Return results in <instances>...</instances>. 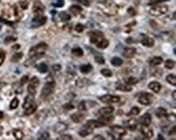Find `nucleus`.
<instances>
[{
	"label": "nucleus",
	"mask_w": 176,
	"mask_h": 140,
	"mask_svg": "<svg viewBox=\"0 0 176 140\" xmlns=\"http://www.w3.org/2000/svg\"><path fill=\"white\" fill-rule=\"evenodd\" d=\"M90 42L95 45L97 48L104 49L109 45V41L105 38L104 34L100 31H93L89 33Z\"/></svg>",
	"instance_id": "nucleus-1"
},
{
	"label": "nucleus",
	"mask_w": 176,
	"mask_h": 140,
	"mask_svg": "<svg viewBox=\"0 0 176 140\" xmlns=\"http://www.w3.org/2000/svg\"><path fill=\"white\" fill-rule=\"evenodd\" d=\"M48 48L47 44H46L45 42H42L37 44V45L32 47L29 52V56L30 58L37 59L42 57L45 54L46 51Z\"/></svg>",
	"instance_id": "nucleus-2"
},
{
	"label": "nucleus",
	"mask_w": 176,
	"mask_h": 140,
	"mask_svg": "<svg viewBox=\"0 0 176 140\" xmlns=\"http://www.w3.org/2000/svg\"><path fill=\"white\" fill-rule=\"evenodd\" d=\"M55 88V82L53 80L46 82L43 87V88L42 90V93H41V96L42 98H47L48 96H50L51 94L54 92Z\"/></svg>",
	"instance_id": "nucleus-3"
},
{
	"label": "nucleus",
	"mask_w": 176,
	"mask_h": 140,
	"mask_svg": "<svg viewBox=\"0 0 176 140\" xmlns=\"http://www.w3.org/2000/svg\"><path fill=\"white\" fill-rule=\"evenodd\" d=\"M168 6L166 5H157L150 8L149 14L154 16H159V15H164L168 12Z\"/></svg>",
	"instance_id": "nucleus-4"
},
{
	"label": "nucleus",
	"mask_w": 176,
	"mask_h": 140,
	"mask_svg": "<svg viewBox=\"0 0 176 140\" xmlns=\"http://www.w3.org/2000/svg\"><path fill=\"white\" fill-rule=\"evenodd\" d=\"M39 79L36 76L32 77V79H30L29 84L28 85V92H29V94L30 95H32L34 96L35 94L37 93V89L39 86Z\"/></svg>",
	"instance_id": "nucleus-5"
},
{
	"label": "nucleus",
	"mask_w": 176,
	"mask_h": 140,
	"mask_svg": "<svg viewBox=\"0 0 176 140\" xmlns=\"http://www.w3.org/2000/svg\"><path fill=\"white\" fill-rule=\"evenodd\" d=\"M47 18L44 16V15H35L31 21V26L32 28H38L41 27L42 25H44L46 23Z\"/></svg>",
	"instance_id": "nucleus-6"
},
{
	"label": "nucleus",
	"mask_w": 176,
	"mask_h": 140,
	"mask_svg": "<svg viewBox=\"0 0 176 140\" xmlns=\"http://www.w3.org/2000/svg\"><path fill=\"white\" fill-rule=\"evenodd\" d=\"M153 98H154V96H153L152 94L147 93V92H143L140 96L138 102L141 104V105H149L153 102Z\"/></svg>",
	"instance_id": "nucleus-7"
},
{
	"label": "nucleus",
	"mask_w": 176,
	"mask_h": 140,
	"mask_svg": "<svg viewBox=\"0 0 176 140\" xmlns=\"http://www.w3.org/2000/svg\"><path fill=\"white\" fill-rule=\"evenodd\" d=\"M99 100L103 103H117L120 101V97L118 96H112V95H104L99 97Z\"/></svg>",
	"instance_id": "nucleus-8"
},
{
	"label": "nucleus",
	"mask_w": 176,
	"mask_h": 140,
	"mask_svg": "<svg viewBox=\"0 0 176 140\" xmlns=\"http://www.w3.org/2000/svg\"><path fill=\"white\" fill-rule=\"evenodd\" d=\"M45 11V7L40 1L37 0L32 7V12L35 15H42Z\"/></svg>",
	"instance_id": "nucleus-9"
},
{
	"label": "nucleus",
	"mask_w": 176,
	"mask_h": 140,
	"mask_svg": "<svg viewBox=\"0 0 176 140\" xmlns=\"http://www.w3.org/2000/svg\"><path fill=\"white\" fill-rule=\"evenodd\" d=\"M110 130L114 134H116L119 137H123L127 134V130L123 126L118 125H114L110 126Z\"/></svg>",
	"instance_id": "nucleus-10"
},
{
	"label": "nucleus",
	"mask_w": 176,
	"mask_h": 140,
	"mask_svg": "<svg viewBox=\"0 0 176 140\" xmlns=\"http://www.w3.org/2000/svg\"><path fill=\"white\" fill-rule=\"evenodd\" d=\"M137 53V49L135 48H131V47H126L124 48L123 50V56L126 58H131L135 56V54Z\"/></svg>",
	"instance_id": "nucleus-11"
},
{
	"label": "nucleus",
	"mask_w": 176,
	"mask_h": 140,
	"mask_svg": "<svg viewBox=\"0 0 176 140\" xmlns=\"http://www.w3.org/2000/svg\"><path fill=\"white\" fill-rule=\"evenodd\" d=\"M143 36V38L140 40V42L141 44L145 47H153L154 45V40L152 38V37H149V36H146V35L142 34Z\"/></svg>",
	"instance_id": "nucleus-12"
},
{
	"label": "nucleus",
	"mask_w": 176,
	"mask_h": 140,
	"mask_svg": "<svg viewBox=\"0 0 176 140\" xmlns=\"http://www.w3.org/2000/svg\"><path fill=\"white\" fill-rule=\"evenodd\" d=\"M151 122L152 118L149 113H144V115L141 116V118H140V122L141 125H144V126H149L151 124Z\"/></svg>",
	"instance_id": "nucleus-13"
},
{
	"label": "nucleus",
	"mask_w": 176,
	"mask_h": 140,
	"mask_svg": "<svg viewBox=\"0 0 176 140\" xmlns=\"http://www.w3.org/2000/svg\"><path fill=\"white\" fill-rule=\"evenodd\" d=\"M85 125H86L87 126H89L90 128H91V129H93V130L95 129V128H100L102 127V126H104V124L99 120L88 121Z\"/></svg>",
	"instance_id": "nucleus-14"
},
{
	"label": "nucleus",
	"mask_w": 176,
	"mask_h": 140,
	"mask_svg": "<svg viewBox=\"0 0 176 140\" xmlns=\"http://www.w3.org/2000/svg\"><path fill=\"white\" fill-rule=\"evenodd\" d=\"M140 132L145 137V138H151L154 136V131L151 129H149V126L142 125L140 128Z\"/></svg>",
	"instance_id": "nucleus-15"
},
{
	"label": "nucleus",
	"mask_w": 176,
	"mask_h": 140,
	"mask_svg": "<svg viewBox=\"0 0 176 140\" xmlns=\"http://www.w3.org/2000/svg\"><path fill=\"white\" fill-rule=\"evenodd\" d=\"M126 126L127 128L128 129V130H131V131H134L137 128V125H138V122H137V121L134 118H132V119H129L126 122Z\"/></svg>",
	"instance_id": "nucleus-16"
},
{
	"label": "nucleus",
	"mask_w": 176,
	"mask_h": 140,
	"mask_svg": "<svg viewBox=\"0 0 176 140\" xmlns=\"http://www.w3.org/2000/svg\"><path fill=\"white\" fill-rule=\"evenodd\" d=\"M149 88L153 92H154L155 93H158L159 92L161 91V85L157 81H153L151 83H149Z\"/></svg>",
	"instance_id": "nucleus-17"
},
{
	"label": "nucleus",
	"mask_w": 176,
	"mask_h": 140,
	"mask_svg": "<svg viewBox=\"0 0 176 140\" xmlns=\"http://www.w3.org/2000/svg\"><path fill=\"white\" fill-rule=\"evenodd\" d=\"M114 107H111V106H108V107H103L99 110V114L101 116H108L111 115L113 112H114Z\"/></svg>",
	"instance_id": "nucleus-18"
},
{
	"label": "nucleus",
	"mask_w": 176,
	"mask_h": 140,
	"mask_svg": "<svg viewBox=\"0 0 176 140\" xmlns=\"http://www.w3.org/2000/svg\"><path fill=\"white\" fill-rule=\"evenodd\" d=\"M93 133V129L90 128L89 126H87L86 125H83V127L80 130L79 135L82 137H86L88 135H91Z\"/></svg>",
	"instance_id": "nucleus-19"
},
{
	"label": "nucleus",
	"mask_w": 176,
	"mask_h": 140,
	"mask_svg": "<svg viewBox=\"0 0 176 140\" xmlns=\"http://www.w3.org/2000/svg\"><path fill=\"white\" fill-rule=\"evenodd\" d=\"M33 96L32 95H29L28 96H26V98L25 100V102H24V105H23V108L26 109L27 108L30 107L31 105H32L34 104V99H33Z\"/></svg>",
	"instance_id": "nucleus-20"
},
{
	"label": "nucleus",
	"mask_w": 176,
	"mask_h": 140,
	"mask_svg": "<svg viewBox=\"0 0 176 140\" xmlns=\"http://www.w3.org/2000/svg\"><path fill=\"white\" fill-rule=\"evenodd\" d=\"M71 118H72L73 122H75L76 123H79L81 122L82 121L84 120V115L81 113V112H80L79 111V113H74V114H72V115L71 116Z\"/></svg>",
	"instance_id": "nucleus-21"
},
{
	"label": "nucleus",
	"mask_w": 176,
	"mask_h": 140,
	"mask_svg": "<svg viewBox=\"0 0 176 140\" xmlns=\"http://www.w3.org/2000/svg\"><path fill=\"white\" fill-rule=\"evenodd\" d=\"M167 110L166 108H162V107H159V108H157L156 110V116L158 118H167Z\"/></svg>",
	"instance_id": "nucleus-22"
},
{
	"label": "nucleus",
	"mask_w": 176,
	"mask_h": 140,
	"mask_svg": "<svg viewBox=\"0 0 176 140\" xmlns=\"http://www.w3.org/2000/svg\"><path fill=\"white\" fill-rule=\"evenodd\" d=\"M114 118L112 115H108V116H100L99 121H101L104 125H106L107 124H109V123H111L113 121H114Z\"/></svg>",
	"instance_id": "nucleus-23"
},
{
	"label": "nucleus",
	"mask_w": 176,
	"mask_h": 140,
	"mask_svg": "<svg viewBox=\"0 0 176 140\" xmlns=\"http://www.w3.org/2000/svg\"><path fill=\"white\" fill-rule=\"evenodd\" d=\"M162 62H163V59L161 57H154L149 61V65L151 66H157L162 63Z\"/></svg>",
	"instance_id": "nucleus-24"
},
{
	"label": "nucleus",
	"mask_w": 176,
	"mask_h": 140,
	"mask_svg": "<svg viewBox=\"0 0 176 140\" xmlns=\"http://www.w3.org/2000/svg\"><path fill=\"white\" fill-rule=\"evenodd\" d=\"M80 71L83 74H89L90 72L93 71V66L91 64H86V65H82L80 67Z\"/></svg>",
	"instance_id": "nucleus-25"
},
{
	"label": "nucleus",
	"mask_w": 176,
	"mask_h": 140,
	"mask_svg": "<svg viewBox=\"0 0 176 140\" xmlns=\"http://www.w3.org/2000/svg\"><path fill=\"white\" fill-rule=\"evenodd\" d=\"M69 11H70V12L72 13V14H73L74 15H79V14H80V13H81V12L83 11V9H82L81 7H80V6L72 5L70 7Z\"/></svg>",
	"instance_id": "nucleus-26"
},
{
	"label": "nucleus",
	"mask_w": 176,
	"mask_h": 140,
	"mask_svg": "<svg viewBox=\"0 0 176 140\" xmlns=\"http://www.w3.org/2000/svg\"><path fill=\"white\" fill-rule=\"evenodd\" d=\"M116 89L117 90H119V91L126 92H131L132 90V88H131V86L128 85V84H119L116 87Z\"/></svg>",
	"instance_id": "nucleus-27"
},
{
	"label": "nucleus",
	"mask_w": 176,
	"mask_h": 140,
	"mask_svg": "<svg viewBox=\"0 0 176 140\" xmlns=\"http://www.w3.org/2000/svg\"><path fill=\"white\" fill-rule=\"evenodd\" d=\"M72 54L76 57H82L84 55V51L80 47H76L72 49Z\"/></svg>",
	"instance_id": "nucleus-28"
},
{
	"label": "nucleus",
	"mask_w": 176,
	"mask_h": 140,
	"mask_svg": "<svg viewBox=\"0 0 176 140\" xmlns=\"http://www.w3.org/2000/svg\"><path fill=\"white\" fill-rule=\"evenodd\" d=\"M110 62L113 66H120L122 64L124 63V61L123 59H121L119 57H114L113 58L110 60Z\"/></svg>",
	"instance_id": "nucleus-29"
},
{
	"label": "nucleus",
	"mask_w": 176,
	"mask_h": 140,
	"mask_svg": "<svg viewBox=\"0 0 176 140\" xmlns=\"http://www.w3.org/2000/svg\"><path fill=\"white\" fill-rule=\"evenodd\" d=\"M67 129V125H66V124H64V123H58L57 125H56V126H55V131H56V132L59 133L61 132V131H64V130H66Z\"/></svg>",
	"instance_id": "nucleus-30"
},
{
	"label": "nucleus",
	"mask_w": 176,
	"mask_h": 140,
	"mask_svg": "<svg viewBox=\"0 0 176 140\" xmlns=\"http://www.w3.org/2000/svg\"><path fill=\"white\" fill-rule=\"evenodd\" d=\"M166 81L168 82L169 84L173 85V86H175L176 85V77L174 75L170 74L166 76Z\"/></svg>",
	"instance_id": "nucleus-31"
},
{
	"label": "nucleus",
	"mask_w": 176,
	"mask_h": 140,
	"mask_svg": "<svg viewBox=\"0 0 176 140\" xmlns=\"http://www.w3.org/2000/svg\"><path fill=\"white\" fill-rule=\"evenodd\" d=\"M138 82H139L138 79L135 78V77H129V78L125 79V83H126V84H128L130 86L137 84Z\"/></svg>",
	"instance_id": "nucleus-32"
},
{
	"label": "nucleus",
	"mask_w": 176,
	"mask_h": 140,
	"mask_svg": "<svg viewBox=\"0 0 176 140\" xmlns=\"http://www.w3.org/2000/svg\"><path fill=\"white\" fill-rule=\"evenodd\" d=\"M36 109H37V105L34 103L32 105H31L30 107H29V108H27L25 109V115H30V114H32V113H34L35 111H36Z\"/></svg>",
	"instance_id": "nucleus-33"
},
{
	"label": "nucleus",
	"mask_w": 176,
	"mask_h": 140,
	"mask_svg": "<svg viewBox=\"0 0 176 140\" xmlns=\"http://www.w3.org/2000/svg\"><path fill=\"white\" fill-rule=\"evenodd\" d=\"M37 70H38V72H39L40 73L44 74V73H46V72H48V66L46 64L41 63L40 65L37 66Z\"/></svg>",
	"instance_id": "nucleus-34"
},
{
	"label": "nucleus",
	"mask_w": 176,
	"mask_h": 140,
	"mask_svg": "<svg viewBox=\"0 0 176 140\" xmlns=\"http://www.w3.org/2000/svg\"><path fill=\"white\" fill-rule=\"evenodd\" d=\"M174 66H175V62L172 60V59H167L165 62V66H166V68L169 69V70L173 69Z\"/></svg>",
	"instance_id": "nucleus-35"
},
{
	"label": "nucleus",
	"mask_w": 176,
	"mask_h": 140,
	"mask_svg": "<svg viewBox=\"0 0 176 140\" xmlns=\"http://www.w3.org/2000/svg\"><path fill=\"white\" fill-rule=\"evenodd\" d=\"M59 17L63 21H69L71 20V15L65 12H62L59 13Z\"/></svg>",
	"instance_id": "nucleus-36"
},
{
	"label": "nucleus",
	"mask_w": 176,
	"mask_h": 140,
	"mask_svg": "<svg viewBox=\"0 0 176 140\" xmlns=\"http://www.w3.org/2000/svg\"><path fill=\"white\" fill-rule=\"evenodd\" d=\"M13 135L15 137V138L18 140L22 139L23 137H24V134L21 130H13Z\"/></svg>",
	"instance_id": "nucleus-37"
},
{
	"label": "nucleus",
	"mask_w": 176,
	"mask_h": 140,
	"mask_svg": "<svg viewBox=\"0 0 176 140\" xmlns=\"http://www.w3.org/2000/svg\"><path fill=\"white\" fill-rule=\"evenodd\" d=\"M140 109L138 107H137V106H135V107H133V108H131V110H130V112H129L127 115L128 116L138 115V114L140 113Z\"/></svg>",
	"instance_id": "nucleus-38"
},
{
	"label": "nucleus",
	"mask_w": 176,
	"mask_h": 140,
	"mask_svg": "<svg viewBox=\"0 0 176 140\" xmlns=\"http://www.w3.org/2000/svg\"><path fill=\"white\" fill-rule=\"evenodd\" d=\"M19 100H18L17 98H14L12 101V102H11L10 104V108L11 109H15V108H16L18 107V105H19Z\"/></svg>",
	"instance_id": "nucleus-39"
},
{
	"label": "nucleus",
	"mask_w": 176,
	"mask_h": 140,
	"mask_svg": "<svg viewBox=\"0 0 176 140\" xmlns=\"http://www.w3.org/2000/svg\"><path fill=\"white\" fill-rule=\"evenodd\" d=\"M101 74L102 75H104L105 77H111L112 76V72L109 69H102L101 71Z\"/></svg>",
	"instance_id": "nucleus-40"
},
{
	"label": "nucleus",
	"mask_w": 176,
	"mask_h": 140,
	"mask_svg": "<svg viewBox=\"0 0 176 140\" xmlns=\"http://www.w3.org/2000/svg\"><path fill=\"white\" fill-rule=\"evenodd\" d=\"M22 56H23L22 53H15V54L12 56V62L19 61V60L22 58Z\"/></svg>",
	"instance_id": "nucleus-41"
},
{
	"label": "nucleus",
	"mask_w": 176,
	"mask_h": 140,
	"mask_svg": "<svg viewBox=\"0 0 176 140\" xmlns=\"http://www.w3.org/2000/svg\"><path fill=\"white\" fill-rule=\"evenodd\" d=\"M78 110H79L80 112H83V111L86 110V105H85V102H84V101L80 102V104L78 105Z\"/></svg>",
	"instance_id": "nucleus-42"
},
{
	"label": "nucleus",
	"mask_w": 176,
	"mask_h": 140,
	"mask_svg": "<svg viewBox=\"0 0 176 140\" xmlns=\"http://www.w3.org/2000/svg\"><path fill=\"white\" fill-rule=\"evenodd\" d=\"M84 28H85V27L83 25H81V24H77L76 25V27H75V30L77 32H82L84 30Z\"/></svg>",
	"instance_id": "nucleus-43"
},
{
	"label": "nucleus",
	"mask_w": 176,
	"mask_h": 140,
	"mask_svg": "<svg viewBox=\"0 0 176 140\" xmlns=\"http://www.w3.org/2000/svg\"><path fill=\"white\" fill-rule=\"evenodd\" d=\"M52 5L56 7V8H61V7L64 5V1L63 0H57V1H55V3H52Z\"/></svg>",
	"instance_id": "nucleus-44"
},
{
	"label": "nucleus",
	"mask_w": 176,
	"mask_h": 140,
	"mask_svg": "<svg viewBox=\"0 0 176 140\" xmlns=\"http://www.w3.org/2000/svg\"><path fill=\"white\" fill-rule=\"evenodd\" d=\"M95 61L97 62L98 64H104L105 63V58L101 55H97L95 56Z\"/></svg>",
	"instance_id": "nucleus-45"
},
{
	"label": "nucleus",
	"mask_w": 176,
	"mask_h": 140,
	"mask_svg": "<svg viewBox=\"0 0 176 140\" xmlns=\"http://www.w3.org/2000/svg\"><path fill=\"white\" fill-rule=\"evenodd\" d=\"M5 52L2 49H0V66L3 63V62L5 60Z\"/></svg>",
	"instance_id": "nucleus-46"
},
{
	"label": "nucleus",
	"mask_w": 176,
	"mask_h": 140,
	"mask_svg": "<svg viewBox=\"0 0 176 140\" xmlns=\"http://www.w3.org/2000/svg\"><path fill=\"white\" fill-rule=\"evenodd\" d=\"M161 75H162V70L161 69H156L154 72V73H153V75L157 77V78L161 77Z\"/></svg>",
	"instance_id": "nucleus-47"
},
{
	"label": "nucleus",
	"mask_w": 176,
	"mask_h": 140,
	"mask_svg": "<svg viewBox=\"0 0 176 140\" xmlns=\"http://www.w3.org/2000/svg\"><path fill=\"white\" fill-rule=\"evenodd\" d=\"M58 140H72V137L71 135H62L59 138H58Z\"/></svg>",
	"instance_id": "nucleus-48"
},
{
	"label": "nucleus",
	"mask_w": 176,
	"mask_h": 140,
	"mask_svg": "<svg viewBox=\"0 0 176 140\" xmlns=\"http://www.w3.org/2000/svg\"><path fill=\"white\" fill-rule=\"evenodd\" d=\"M49 138H50V134L47 132H44L39 138V139H49Z\"/></svg>",
	"instance_id": "nucleus-49"
},
{
	"label": "nucleus",
	"mask_w": 176,
	"mask_h": 140,
	"mask_svg": "<svg viewBox=\"0 0 176 140\" xmlns=\"http://www.w3.org/2000/svg\"><path fill=\"white\" fill-rule=\"evenodd\" d=\"M127 12H128V14H130V15H131V16L136 15V14H137V12L135 11V9L133 8H129L128 9H127Z\"/></svg>",
	"instance_id": "nucleus-50"
},
{
	"label": "nucleus",
	"mask_w": 176,
	"mask_h": 140,
	"mask_svg": "<svg viewBox=\"0 0 176 140\" xmlns=\"http://www.w3.org/2000/svg\"><path fill=\"white\" fill-rule=\"evenodd\" d=\"M77 1L78 3H81L84 6H89L90 5V2H89V0H76Z\"/></svg>",
	"instance_id": "nucleus-51"
},
{
	"label": "nucleus",
	"mask_w": 176,
	"mask_h": 140,
	"mask_svg": "<svg viewBox=\"0 0 176 140\" xmlns=\"http://www.w3.org/2000/svg\"><path fill=\"white\" fill-rule=\"evenodd\" d=\"M20 6L23 9H26L28 8V2L27 1H22L20 2Z\"/></svg>",
	"instance_id": "nucleus-52"
},
{
	"label": "nucleus",
	"mask_w": 176,
	"mask_h": 140,
	"mask_svg": "<svg viewBox=\"0 0 176 140\" xmlns=\"http://www.w3.org/2000/svg\"><path fill=\"white\" fill-rule=\"evenodd\" d=\"M63 108H66V109H72V108H74V106L72 105V104H66L64 106H63Z\"/></svg>",
	"instance_id": "nucleus-53"
},
{
	"label": "nucleus",
	"mask_w": 176,
	"mask_h": 140,
	"mask_svg": "<svg viewBox=\"0 0 176 140\" xmlns=\"http://www.w3.org/2000/svg\"><path fill=\"white\" fill-rule=\"evenodd\" d=\"M28 80H29V77H28V76H24L22 78V79H21V80H20V84H25V83H26V82L28 81Z\"/></svg>",
	"instance_id": "nucleus-54"
},
{
	"label": "nucleus",
	"mask_w": 176,
	"mask_h": 140,
	"mask_svg": "<svg viewBox=\"0 0 176 140\" xmlns=\"http://www.w3.org/2000/svg\"><path fill=\"white\" fill-rule=\"evenodd\" d=\"M93 140H105V138H103V136H102V135H96L95 137H93Z\"/></svg>",
	"instance_id": "nucleus-55"
},
{
	"label": "nucleus",
	"mask_w": 176,
	"mask_h": 140,
	"mask_svg": "<svg viewBox=\"0 0 176 140\" xmlns=\"http://www.w3.org/2000/svg\"><path fill=\"white\" fill-rule=\"evenodd\" d=\"M53 69L55 71H59L60 69H61V66H60V65H54L53 66Z\"/></svg>",
	"instance_id": "nucleus-56"
},
{
	"label": "nucleus",
	"mask_w": 176,
	"mask_h": 140,
	"mask_svg": "<svg viewBox=\"0 0 176 140\" xmlns=\"http://www.w3.org/2000/svg\"><path fill=\"white\" fill-rule=\"evenodd\" d=\"M172 96H173V99L175 101L176 100V91H174L173 93H172Z\"/></svg>",
	"instance_id": "nucleus-57"
},
{
	"label": "nucleus",
	"mask_w": 176,
	"mask_h": 140,
	"mask_svg": "<svg viewBox=\"0 0 176 140\" xmlns=\"http://www.w3.org/2000/svg\"><path fill=\"white\" fill-rule=\"evenodd\" d=\"M158 139H161V140H164V138H162V136H161V135H158V138H157Z\"/></svg>",
	"instance_id": "nucleus-58"
},
{
	"label": "nucleus",
	"mask_w": 176,
	"mask_h": 140,
	"mask_svg": "<svg viewBox=\"0 0 176 140\" xmlns=\"http://www.w3.org/2000/svg\"><path fill=\"white\" fill-rule=\"evenodd\" d=\"M3 113H2L1 111H0V119H1V118H3Z\"/></svg>",
	"instance_id": "nucleus-59"
}]
</instances>
